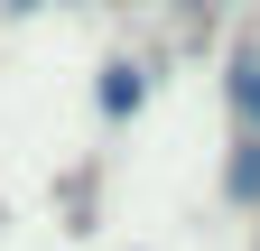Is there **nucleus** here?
Returning <instances> with one entry per match:
<instances>
[{
	"instance_id": "obj_3",
	"label": "nucleus",
	"mask_w": 260,
	"mask_h": 251,
	"mask_svg": "<svg viewBox=\"0 0 260 251\" xmlns=\"http://www.w3.org/2000/svg\"><path fill=\"white\" fill-rule=\"evenodd\" d=\"M195 10H205V0H195Z\"/></svg>"
},
{
	"instance_id": "obj_2",
	"label": "nucleus",
	"mask_w": 260,
	"mask_h": 251,
	"mask_svg": "<svg viewBox=\"0 0 260 251\" xmlns=\"http://www.w3.org/2000/svg\"><path fill=\"white\" fill-rule=\"evenodd\" d=\"M140 103V66H112V84H103V112H130Z\"/></svg>"
},
{
	"instance_id": "obj_1",
	"label": "nucleus",
	"mask_w": 260,
	"mask_h": 251,
	"mask_svg": "<svg viewBox=\"0 0 260 251\" xmlns=\"http://www.w3.org/2000/svg\"><path fill=\"white\" fill-rule=\"evenodd\" d=\"M233 112H242V131L260 140V47H242V56H233Z\"/></svg>"
}]
</instances>
